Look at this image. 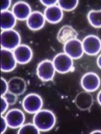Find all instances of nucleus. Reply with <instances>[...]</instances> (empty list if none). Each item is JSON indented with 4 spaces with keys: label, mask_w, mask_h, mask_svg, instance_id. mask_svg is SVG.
I'll return each mask as SVG.
<instances>
[{
    "label": "nucleus",
    "mask_w": 101,
    "mask_h": 134,
    "mask_svg": "<svg viewBox=\"0 0 101 134\" xmlns=\"http://www.w3.org/2000/svg\"><path fill=\"white\" fill-rule=\"evenodd\" d=\"M82 46L86 54L96 56L101 51V41L96 35H87L82 41Z\"/></svg>",
    "instance_id": "423d86ee"
},
{
    "label": "nucleus",
    "mask_w": 101,
    "mask_h": 134,
    "mask_svg": "<svg viewBox=\"0 0 101 134\" xmlns=\"http://www.w3.org/2000/svg\"><path fill=\"white\" fill-rule=\"evenodd\" d=\"M44 15L46 20L49 23L57 24L62 20L63 12L58 5H54L47 7L44 10Z\"/></svg>",
    "instance_id": "dca6fc26"
},
{
    "label": "nucleus",
    "mask_w": 101,
    "mask_h": 134,
    "mask_svg": "<svg viewBox=\"0 0 101 134\" xmlns=\"http://www.w3.org/2000/svg\"><path fill=\"white\" fill-rule=\"evenodd\" d=\"M97 65L99 66V68L101 69V54L99 56V57L97 58Z\"/></svg>",
    "instance_id": "cd10ccee"
},
{
    "label": "nucleus",
    "mask_w": 101,
    "mask_h": 134,
    "mask_svg": "<svg viewBox=\"0 0 101 134\" xmlns=\"http://www.w3.org/2000/svg\"><path fill=\"white\" fill-rule=\"evenodd\" d=\"M16 18L13 12L5 10L1 12V29L4 30H13L16 24Z\"/></svg>",
    "instance_id": "a211bd4d"
},
{
    "label": "nucleus",
    "mask_w": 101,
    "mask_h": 134,
    "mask_svg": "<svg viewBox=\"0 0 101 134\" xmlns=\"http://www.w3.org/2000/svg\"><path fill=\"white\" fill-rule=\"evenodd\" d=\"M12 12L17 20L20 21L26 20L31 13V7L24 1H18L14 4Z\"/></svg>",
    "instance_id": "f8f14e48"
},
{
    "label": "nucleus",
    "mask_w": 101,
    "mask_h": 134,
    "mask_svg": "<svg viewBox=\"0 0 101 134\" xmlns=\"http://www.w3.org/2000/svg\"><path fill=\"white\" fill-rule=\"evenodd\" d=\"M8 126L12 129H18L23 124L25 115L21 110L13 109L8 111L5 116Z\"/></svg>",
    "instance_id": "0eeeda50"
},
{
    "label": "nucleus",
    "mask_w": 101,
    "mask_h": 134,
    "mask_svg": "<svg viewBox=\"0 0 101 134\" xmlns=\"http://www.w3.org/2000/svg\"><path fill=\"white\" fill-rule=\"evenodd\" d=\"M97 101L99 102V103L100 104V105L101 106V90L99 92L97 96Z\"/></svg>",
    "instance_id": "c85d7f7f"
},
{
    "label": "nucleus",
    "mask_w": 101,
    "mask_h": 134,
    "mask_svg": "<svg viewBox=\"0 0 101 134\" xmlns=\"http://www.w3.org/2000/svg\"><path fill=\"white\" fill-rule=\"evenodd\" d=\"M11 1L10 0H5L1 1V12L8 10V9L10 7Z\"/></svg>",
    "instance_id": "a878e982"
},
{
    "label": "nucleus",
    "mask_w": 101,
    "mask_h": 134,
    "mask_svg": "<svg viewBox=\"0 0 101 134\" xmlns=\"http://www.w3.org/2000/svg\"><path fill=\"white\" fill-rule=\"evenodd\" d=\"M74 103L80 110L87 111L92 107L93 104V98L88 92H81L76 96Z\"/></svg>",
    "instance_id": "4468645a"
},
{
    "label": "nucleus",
    "mask_w": 101,
    "mask_h": 134,
    "mask_svg": "<svg viewBox=\"0 0 101 134\" xmlns=\"http://www.w3.org/2000/svg\"><path fill=\"white\" fill-rule=\"evenodd\" d=\"M78 33L72 26H64L61 27L57 34V39L60 43L65 44L67 42L77 39Z\"/></svg>",
    "instance_id": "f3484780"
},
{
    "label": "nucleus",
    "mask_w": 101,
    "mask_h": 134,
    "mask_svg": "<svg viewBox=\"0 0 101 134\" xmlns=\"http://www.w3.org/2000/svg\"><path fill=\"white\" fill-rule=\"evenodd\" d=\"M13 54L17 63L20 64H27L33 58L32 50L26 44H20L13 51Z\"/></svg>",
    "instance_id": "9b49d317"
},
{
    "label": "nucleus",
    "mask_w": 101,
    "mask_h": 134,
    "mask_svg": "<svg viewBox=\"0 0 101 134\" xmlns=\"http://www.w3.org/2000/svg\"><path fill=\"white\" fill-rule=\"evenodd\" d=\"M55 69L59 73L64 74L72 71L73 69V60L72 58L65 52L56 55L53 60Z\"/></svg>",
    "instance_id": "20e7f679"
},
{
    "label": "nucleus",
    "mask_w": 101,
    "mask_h": 134,
    "mask_svg": "<svg viewBox=\"0 0 101 134\" xmlns=\"http://www.w3.org/2000/svg\"><path fill=\"white\" fill-rule=\"evenodd\" d=\"M91 134H94V133H100L101 134V130H95L93 132H92L91 133Z\"/></svg>",
    "instance_id": "c756f323"
},
{
    "label": "nucleus",
    "mask_w": 101,
    "mask_h": 134,
    "mask_svg": "<svg viewBox=\"0 0 101 134\" xmlns=\"http://www.w3.org/2000/svg\"><path fill=\"white\" fill-rule=\"evenodd\" d=\"M58 6L65 11H72L76 8L78 4V0L71 1H58Z\"/></svg>",
    "instance_id": "412c9836"
},
{
    "label": "nucleus",
    "mask_w": 101,
    "mask_h": 134,
    "mask_svg": "<svg viewBox=\"0 0 101 134\" xmlns=\"http://www.w3.org/2000/svg\"><path fill=\"white\" fill-rule=\"evenodd\" d=\"M26 90V82L24 79L19 77H14L8 82V92L20 96Z\"/></svg>",
    "instance_id": "2eb2a0df"
},
{
    "label": "nucleus",
    "mask_w": 101,
    "mask_h": 134,
    "mask_svg": "<svg viewBox=\"0 0 101 134\" xmlns=\"http://www.w3.org/2000/svg\"><path fill=\"white\" fill-rule=\"evenodd\" d=\"M33 122L40 132H48L54 127L56 118L52 111L48 109H40L35 114Z\"/></svg>",
    "instance_id": "f257e3e1"
},
{
    "label": "nucleus",
    "mask_w": 101,
    "mask_h": 134,
    "mask_svg": "<svg viewBox=\"0 0 101 134\" xmlns=\"http://www.w3.org/2000/svg\"><path fill=\"white\" fill-rule=\"evenodd\" d=\"M53 62L45 60L40 62L37 68V75L40 80L44 82L52 81L56 73Z\"/></svg>",
    "instance_id": "39448f33"
},
{
    "label": "nucleus",
    "mask_w": 101,
    "mask_h": 134,
    "mask_svg": "<svg viewBox=\"0 0 101 134\" xmlns=\"http://www.w3.org/2000/svg\"><path fill=\"white\" fill-rule=\"evenodd\" d=\"M87 19L93 27H101V10H92L89 12Z\"/></svg>",
    "instance_id": "6ab92c4d"
},
{
    "label": "nucleus",
    "mask_w": 101,
    "mask_h": 134,
    "mask_svg": "<svg viewBox=\"0 0 101 134\" xmlns=\"http://www.w3.org/2000/svg\"><path fill=\"white\" fill-rule=\"evenodd\" d=\"M64 52L73 59H79L83 56L84 48L82 42L75 39L67 42L64 44Z\"/></svg>",
    "instance_id": "9d476101"
},
{
    "label": "nucleus",
    "mask_w": 101,
    "mask_h": 134,
    "mask_svg": "<svg viewBox=\"0 0 101 134\" xmlns=\"http://www.w3.org/2000/svg\"><path fill=\"white\" fill-rule=\"evenodd\" d=\"M43 105L41 97L37 94L31 93L26 96L22 101V107L26 112L29 114H35L40 111Z\"/></svg>",
    "instance_id": "7ed1b4c3"
},
{
    "label": "nucleus",
    "mask_w": 101,
    "mask_h": 134,
    "mask_svg": "<svg viewBox=\"0 0 101 134\" xmlns=\"http://www.w3.org/2000/svg\"><path fill=\"white\" fill-rule=\"evenodd\" d=\"M8 92V82L4 78H1V96L5 95Z\"/></svg>",
    "instance_id": "5701e85b"
},
{
    "label": "nucleus",
    "mask_w": 101,
    "mask_h": 134,
    "mask_svg": "<svg viewBox=\"0 0 101 134\" xmlns=\"http://www.w3.org/2000/svg\"><path fill=\"white\" fill-rule=\"evenodd\" d=\"M9 103L3 96H1V115H3L7 110Z\"/></svg>",
    "instance_id": "b1692460"
},
{
    "label": "nucleus",
    "mask_w": 101,
    "mask_h": 134,
    "mask_svg": "<svg viewBox=\"0 0 101 134\" xmlns=\"http://www.w3.org/2000/svg\"><path fill=\"white\" fill-rule=\"evenodd\" d=\"M40 2L44 6L49 7L56 5V3H57L58 1H56V0H41L40 1Z\"/></svg>",
    "instance_id": "bb28decb"
},
{
    "label": "nucleus",
    "mask_w": 101,
    "mask_h": 134,
    "mask_svg": "<svg viewBox=\"0 0 101 134\" xmlns=\"http://www.w3.org/2000/svg\"><path fill=\"white\" fill-rule=\"evenodd\" d=\"M45 17L39 11H33L26 20L27 26L32 31H38L43 27L45 24Z\"/></svg>",
    "instance_id": "ddd939ff"
},
{
    "label": "nucleus",
    "mask_w": 101,
    "mask_h": 134,
    "mask_svg": "<svg viewBox=\"0 0 101 134\" xmlns=\"http://www.w3.org/2000/svg\"><path fill=\"white\" fill-rule=\"evenodd\" d=\"M18 134H26V133H32V134H39L40 133V130L37 128V127L34 124H23L18 131Z\"/></svg>",
    "instance_id": "aec40b11"
},
{
    "label": "nucleus",
    "mask_w": 101,
    "mask_h": 134,
    "mask_svg": "<svg viewBox=\"0 0 101 134\" xmlns=\"http://www.w3.org/2000/svg\"><path fill=\"white\" fill-rule=\"evenodd\" d=\"M100 85V80L97 73L88 72L82 77L81 86L85 91L93 92L97 90Z\"/></svg>",
    "instance_id": "1a4fd4ad"
},
{
    "label": "nucleus",
    "mask_w": 101,
    "mask_h": 134,
    "mask_svg": "<svg viewBox=\"0 0 101 134\" xmlns=\"http://www.w3.org/2000/svg\"><path fill=\"white\" fill-rule=\"evenodd\" d=\"M21 41L20 35L14 30H4L1 33V48L14 51L20 45Z\"/></svg>",
    "instance_id": "f03ea898"
},
{
    "label": "nucleus",
    "mask_w": 101,
    "mask_h": 134,
    "mask_svg": "<svg viewBox=\"0 0 101 134\" xmlns=\"http://www.w3.org/2000/svg\"><path fill=\"white\" fill-rule=\"evenodd\" d=\"M3 96L5 98V99L7 100V102H8L9 105H14L16 102L17 99H18V96L16 95V94H13V93L10 92H7L5 95H3Z\"/></svg>",
    "instance_id": "4be33fe9"
},
{
    "label": "nucleus",
    "mask_w": 101,
    "mask_h": 134,
    "mask_svg": "<svg viewBox=\"0 0 101 134\" xmlns=\"http://www.w3.org/2000/svg\"><path fill=\"white\" fill-rule=\"evenodd\" d=\"M8 126L7 122L5 117L1 115V126H0V133H4L7 130V128Z\"/></svg>",
    "instance_id": "393cba45"
},
{
    "label": "nucleus",
    "mask_w": 101,
    "mask_h": 134,
    "mask_svg": "<svg viewBox=\"0 0 101 134\" xmlns=\"http://www.w3.org/2000/svg\"><path fill=\"white\" fill-rule=\"evenodd\" d=\"M17 62L12 51L1 49V71L4 73H9L15 69Z\"/></svg>",
    "instance_id": "6e6552de"
}]
</instances>
